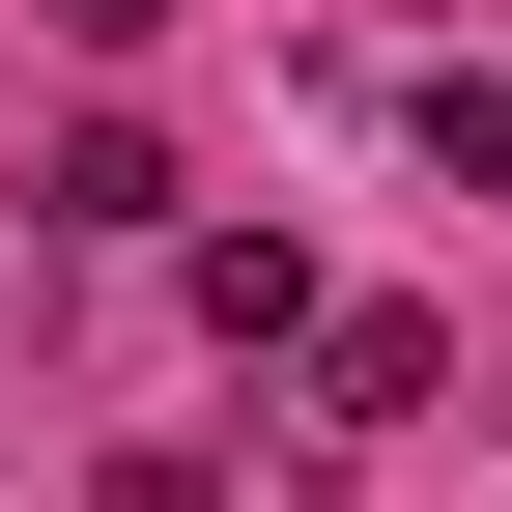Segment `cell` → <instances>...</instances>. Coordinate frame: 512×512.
Segmentation results:
<instances>
[{"label": "cell", "mask_w": 512, "mask_h": 512, "mask_svg": "<svg viewBox=\"0 0 512 512\" xmlns=\"http://www.w3.org/2000/svg\"><path fill=\"white\" fill-rule=\"evenodd\" d=\"M427 370H456L427 313H342V342H313V427H285V456H370V427H427Z\"/></svg>", "instance_id": "6da1fadb"}, {"label": "cell", "mask_w": 512, "mask_h": 512, "mask_svg": "<svg viewBox=\"0 0 512 512\" xmlns=\"http://www.w3.org/2000/svg\"><path fill=\"white\" fill-rule=\"evenodd\" d=\"M29 200H57V228H171V143H143V114H57Z\"/></svg>", "instance_id": "7a4b0ae2"}, {"label": "cell", "mask_w": 512, "mask_h": 512, "mask_svg": "<svg viewBox=\"0 0 512 512\" xmlns=\"http://www.w3.org/2000/svg\"><path fill=\"white\" fill-rule=\"evenodd\" d=\"M200 342H313V256L285 228H200Z\"/></svg>", "instance_id": "3957f363"}, {"label": "cell", "mask_w": 512, "mask_h": 512, "mask_svg": "<svg viewBox=\"0 0 512 512\" xmlns=\"http://www.w3.org/2000/svg\"><path fill=\"white\" fill-rule=\"evenodd\" d=\"M427 171H456V200H512V86H427Z\"/></svg>", "instance_id": "277c9868"}, {"label": "cell", "mask_w": 512, "mask_h": 512, "mask_svg": "<svg viewBox=\"0 0 512 512\" xmlns=\"http://www.w3.org/2000/svg\"><path fill=\"white\" fill-rule=\"evenodd\" d=\"M86 512H228V456H171V427H143V456H114Z\"/></svg>", "instance_id": "5b68a950"}, {"label": "cell", "mask_w": 512, "mask_h": 512, "mask_svg": "<svg viewBox=\"0 0 512 512\" xmlns=\"http://www.w3.org/2000/svg\"><path fill=\"white\" fill-rule=\"evenodd\" d=\"M143 29H171V0H57V57H143Z\"/></svg>", "instance_id": "8992f818"}]
</instances>
